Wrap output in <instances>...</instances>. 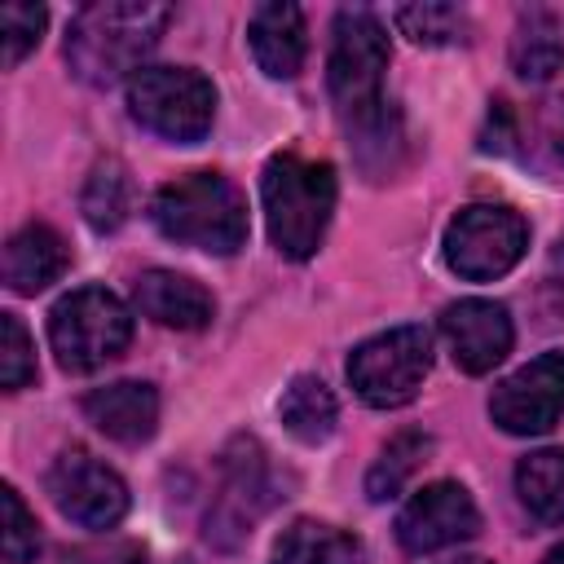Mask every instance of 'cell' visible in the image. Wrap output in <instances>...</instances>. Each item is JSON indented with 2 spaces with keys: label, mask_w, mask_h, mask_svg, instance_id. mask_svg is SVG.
Instances as JSON below:
<instances>
[{
  "label": "cell",
  "mask_w": 564,
  "mask_h": 564,
  "mask_svg": "<svg viewBox=\"0 0 564 564\" xmlns=\"http://www.w3.org/2000/svg\"><path fill=\"white\" fill-rule=\"evenodd\" d=\"M172 9L150 0H101L75 13L66 31V62L75 79L110 88L141 70V57L159 44Z\"/></svg>",
  "instance_id": "1"
},
{
  "label": "cell",
  "mask_w": 564,
  "mask_h": 564,
  "mask_svg": "<svg viewBox=\"0 0 564 564\" xmlns=\"http://www.w3.org/2000/svg\"><path fill=\"white\" fill-rule=\"evenodd\" d=\"M264 225L286 260H308L335 212V167L300 154H273L260 172Z\"/></svg>",
  "instance_id": "2"
},
{
  "label": "cell",
  "mask_w": 564,
  "mask_h": 564,
  "mask_svg": "<svg viewBox=\"0 0 564 564\" xmlns=\"http://www.w3.org/2000/svg\"><path fill=\"white\" fill-rule=\"evenodd\" d=\"M150 220L163 238L212 256H234L247 242V203L220 172H189L167 181L150 203Z\"/></svg>",
  "instance_id": "3"
},
{
  "label": "cell",
  "mask_w": 564,
  "mask_h": 564,
  "mask_svg": "<svg viewBox=\"0 0 564 564\" xmlns=\"http://www.w3.org/2000/svg\"><path fill=\"white\" fill-rule=\"evenodd\" d=\"M132 339V317L119 295L101 286H79L62 295L48 313V344L57 352V366L70 375H93L106 361H115Z\"/></svg>",
  "instance_id": "4"
},
{
  "label": "cell",
  "mask_w": 564,
  "mask_h": 564,
  "mask_svg": "<svg viewBox=\"0 0 564 564\" xmlns=\"http://www.w3.org/2000/svg\"><path fill=\"white\" fill-rule=\"evenodd\" d=\"M383 70H388V35L370 9H339L330 26V57H326V88L335 97L339 119L366 115L383 101Z\"/></svg>",
  "instance_id": "5"
},
{
  "label": "cell",
  "mask_w": 564,
  "mask_h": 564,
  "mask_svg": "<svg viewBox=\"0 0 564 564\" xmlns=\"http://www.w3.org/2000/svg\"><path fill=\"white\" fill-rule=\"evenodd\" d=\"M128 110L163 141H203L216 115V88L189 66H141L128 79Z\"/></svg>",
  "instance_id": "6"
},
{
  "label": "cell",
  "mask_w": 564,
  "mask_h": 564,
  "mask_svg": "<svg viewBox=\"0 0 564 564\" xmlns=\"http://www.w3.org/2000/svg\"><path fill=\"white\" fill-rule=\"evenodd\" d=\"M432 366V339L423 326H392L348 357V383L352 392L375 410H397L414 401Z\"/></svg>",
  "instance_id": "7"
},
{
  "label": "cell",
  "mask_w": 564,
  "mask_h": 564,
  "mask_svg": "<svg viewBox=\"0 0 564 564\" xmlns=\"http://www.w3.org/2000/svg\"><path fill=\"white\" fill-rule=\"evenodd\" d=\"M529 247V225L516 207L471 203L445 229V264L467 282L502 278Z\"/></svg>",
  "instance_id": "8"
},
{
  "label": "cell",
  "mask_w": 564,
  "mask_h": 564,
  "mask_svg": "<svg viewBox=\"0 0 564 564\" xmlns=\"http://www.w3.org/2000/svg\"><path fill=\"white\" fill-rule=\"evenodd\" d=\"M564 414V348H551L507 375L489 397V419L511 436H542Z\"/></svg>",
  "instance_id": "9"
},
{
  "label": "cell",
  "mask_w": 564,
  "mask_h": 564,
  "mask_svg": "<svg viewBox=\"0 0 564 564\" xmlns=\"http://www.w3.org/2000/svg\"><path fill=\"white\" fill-rule=\"evenodd\" d=\"M48 498L66 520L84 529H110L128 511V485L106 463H97L88 449H66L53 458Z\"/></svg>",
  "instance_id": "10"
},
{
  "label": "cell",
  "mask_w": 564,
  "mask_h": 564,
  "mask_svg": "<svg viewBox=\"0 0 564 564\" xmlns=\"http://www.w3.org/2000/svg\"><path fill=\"white\" fill-rule=\"evenodd\" d=\"M269 489L273 485H269L264 449L251 436H238L225 449V463H220V494H216V507L207 516V538H216L220 546H234L238 538H247L251 524L273 502Z\"/></svg>",
  "instance_id": "11"
},
{
  "label": "cell",
  "mask_w": 564,
  "mask_h": 564,
  "mask_svg": "<svg viewBox=\"0 0 564 564\" xmlns=\"http://www.w3.org/2000/svg\"><path fill=\"white\" fill-rule=\"evenodd\" d=\"M480 529V511L471 494L454 480H432L423 485L397 516V538L410 555H432L445 551Z\"/></svg>",
  "instance_id": "12"
},
{
  "label": "cell",
  "mask_w": 564,
  "mask_h": 564,
  "mask_svg": "<svg viewBox=\"0 0 564 564\" xmlns=\"http://www.w3.org/2000/svg\"><path fill=\"white\" fill-rule=\"evenodd\" d=\"M441 335L463 375H489L511 352V317L494 300H458L441 313Z\"/></svg>",
  "instance_id": "13"
},
{
  "label": "cell",
  "mask_w": 564,
  "mask_h": 564,
  "mask_svg": "<svg viewBox=\"0 0 564 564\" xmlns=\"http://www.w3.org/2000/svg\"><path fill=\"white\" fill-rule=\"evenodd\" d=\"M84 414L88 423L119 441V445H141L154 436V423H159V392L150 383H137V379H119V383H106V388H93L84 397Z\"/></svg>",
  "instance_id": "14"
},
{
  "label": "cell",
  "mask_w": 564,
  "mask_h": 564,
  "mask_svg": "<svg viewBox=\"0 0 564 564\" xmlns=\"http://www.w3.org/2000/svg\"><path fill=\"white\" fill-rule=\"evenodd\" d=\"M132 300H137V308L150 322H159L167 330H203L212 322V313H216L207 286H198L194 278H185L176 269H150V273H141Z\"/></svg>",
  "instance_id": "15"
},
{
  "label": "cell",
  "mask_w": 564,
  "mask_h": 564,
  "mask_svg": "<svg viewBox=\"0 0 564 564\" xmlns=\"http://www.w3.org/2000/svg\"><path fill=\"white\" fill-rule=\"evenodd\" d=\"M251 57L273 79H295L304 66V13L295 4H260L247 22Z\"/></svg>",
  "instance_id": "16"
},
{
  "label": "cell",
  "mask_w": 564,
  "mask_h": 564,
  "mask_svg": "<svg viewBox=\"0 0 564 564\" xmlns=\"http://www.w3.org/2000/svg\"><path fill=\"white\" fill-rule=\"evenodd\" d=\"M66 260H70V251H66L62 234L31 220L4 242V282L13 295H35L66 273Z\"/></svg>",
  "instance_id": "17"
},
{
  "label": "cell",
  "mask_w": 564,
  "mask_h": 564,
  "mask_svg": "<svg viewBox=\"0 0 564 564\" xmlns=\"http://www.w3.org/2000/svg\"><path fill=\"white\" fill-rule=\"evenodd\" d=\"M344 128H348V145L357 150V163L366 167L370 181H379L397 167V154L405 150V132H401V115L392 101H379L375 110L344 119Z\"/></svg>",
  "instance_id": "18"
},
{
  "label": "cell",
  "mask_w": 564,
  "mask_h": 564,
  "mask_svg": "<svg viewBox=\"0 0 564 564\" xmlns=\"http://www.w3.org/2000/svg\"><path fill=\"white\" fill-rule=\"evenodd\" d=\"M564 66V26L546 9H529L511 35V70L520 79H551Z\"/></svg>",
  "instance_id": "19"
},
{
  "label": "cell",
  "mask_w": 564,
  "mask_h": 564,
  "mask_svg": "<svg viewBox=\"0 0 564 564\" xmlns=\"http://www.w3.org/2000/svg\"><path fill=\"white\" fill-rule=\"evenodd\" d=\"M278 414H282V427H286L295 441L322 445V441L335 432L339 405H335V392H330L317 375H295L291 388H286L282 401H278Z\"/></svg>",
  "instance_id": "20"
},
{
  "label": "cell",
  "mask_w": 564,
  "mask_h": 564,
  "mask_svg": "<svg viewBox=\"0 0 564 564\" xmlns=\"http://www.w3.org/2000/svg\"><path fill=\"white\" fill-rule=\"evenodd\" d=\"M516 494L538 524H564V449H533L520 458Z\"/></svg>",
  "instance_id": "21"
},
{
  "label": "cell",
  "mask_w": 564,
  "mask_h": 564,
  "mask_svg": "<svg viewBox=\"0 0 564 564\" xmlns=\"http://www.w3.org/2000/svg\"><path fill=\"white\" fill-rule=\"evenodd\" d=\"M273 564H361V542L330 524L295 520L273 542Z\"/></svg>",
  "instance_id": "22"
},
{
  "label": "cell",
  "mask_w": 564,
  "mask_h": 564,
  "mask_svg": "<svg viewBox=\"0 0 564 564\" xmlns=\"http://www.w3.org/2000/svg\"><path fill=\"white\" fill-rule=\"evenodd\" d=\"M132 198H137V189H132L128 167H123L119 159H101V163L88 172V181H84L79 207H84V220H88L97 234H115V229L132 216Z\"/></svg>",
  "instance_id": "23"
},
{
  "label": "cell",
  "mask_w": 564,
  "mask_h": 564,
  "mask_svg": "<svg viewBox=\"0 0 564 564\" xmlns=\"http://www.w3.org/2000/svg\"><path fill=\"white\" fill-rule=\"evenodd\" d=\"M427 449H432V441H427L423 432H397V436L383 445V454L375 458L370 476H366L370 502H388L392 494H401V485L414 476V467L423 463Z\"/></svg>",
  "instance_id": "24"
},
{
  "label": "cell",
  "mask_w": 564,
  "mask_h": 564,
  "mask_svg": "<svg viewBox=\"0 0 564 564\" xmlns=\"http://www.w3.org/2000/svg\"><path fill=\"white\" fill-rule=\"evenodd\" d=\"M392 18H397L401 35H410L414 44H427V48L454 44L467 31V13L458 4H432V0H423V4H401Z\"/></svg>",
  "instance_id": "25"
},
{
  "label": "cell",
  "mask_w": 564,
  "mask_h": 564,
  "mask_svg": "<svg viewBox=\"0 0 564 564\" xmlns=\"http://www.w3.org/2000/svg\"><path fill=\"white\" fill-rule=\"evenodd\" d=\"M520 141L529 145V159L546 167H564V93L533 106L529 123H520Z\"/></svg>",
  "instance_id": "26"
},
{
  "label": "cell",
  "mask_w": 564,
  "mask_h": 564,
  "mask_svg": "<svg viewBox=\"0 0 564 564\" xmlns=\"http://www.w3.org/2000/svg\"><path fill=\"white\" fill-rule=\"evenodd\" d=\"M35 379V348L18 313H0V383L9 392L26 388Z\"/></svg>",
  "instance_id": "27"
},
{
  "label": "cell",
  "mask_w": 564,
  "mask_h": 564,
  "mask_svg": "<svg viewBox=\"0 0 564 564\" xmlns=\"http://www.w3.org/2000/svg\"><path fill=\"white\" fill-rule=\"evenodd\" d=\"M48 13L40 4H4L0 9V26H4V66H18L44 35Z\"/></svg>",
  "instance_id": "28"
},
{
  "label": "cell",
  "mask_w": 564,
  "mask_h": 564,
  "mask_svg": "<svg viewBox=\"0 0 564 564\" xmlns=\"http://www.w3.org/2000/svg\"><path fill=\"white\" fill-rule=\"evenodd\" d=\"M0 498H4V560H9V564H26V560H35V551H40V524H35V516L22 507V498H18L13 485H4Z\"/></svg>",
  "instance_id": "29"
},
{
  "label": "cell",
  "mask_w": 564,
  "mask_h": 564,
  "mask_svg": "<svg viewBox=\"0 0 564 564\" xmlns=\"http://www.w3.org/2000/svg\"><path fill=\"white\" fill-rule=\"evenodd\" d=\"M520 141V115L507 106V101H494L489 119H485V132H480V150L489 154H511Z\"/></svg>",
  "instance_id": "30"
},
{
  "label": "cell",
  "mask_w": 564,
  "mask_h": 564,
  "mask_svg": "<svg viewBox=\"0 0 564 564\" xmlns=\"http://www.w3.org/2000/svg\"><path fill=\"white\" fill-rule=\"evenodd\" d=\"M542 564H564V542H560V546H555V551H551Z\"/></svg>",
  "instance_id": "31"
},
{
  "label": "cell",
  "mask_w": 564,
  "mask_h": 564,
  "mask_svg": "<svg viewBox=\"0 0 564 564\" xmlns=\"http://www.w3.org/2000/svg\"><path fill=\"white\" fill-rule=\"evenodd\" d=\"M458 564H489V560H458Z\"/></svg>",
  "instance_id": "32"
}]
</instances>
